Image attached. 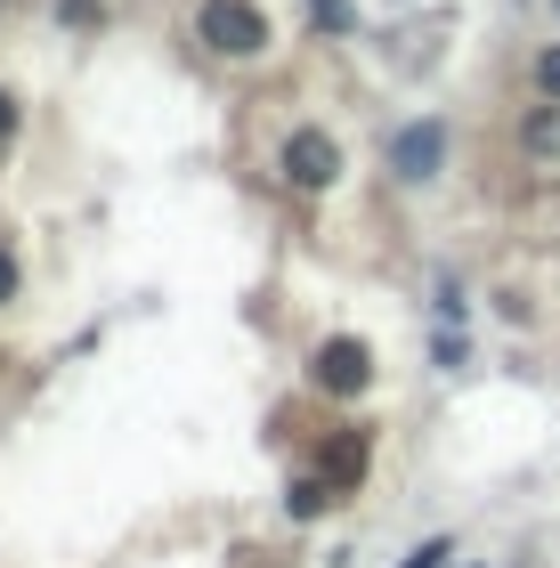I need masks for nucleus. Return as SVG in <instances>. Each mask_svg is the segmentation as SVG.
Here are the masks:
<instances>
[{
    "label": "nucleus",
    "instance_id": "1",
    "mask_svg": "<svg viewBox=\"0 0 560 568\" xmlns=\"http://www.w3.org/2000/svg\"><path fill=\"white\" fill-rule=\"evenodd\" d=\"M195 41L212 49V58H261L268 49V17L252 9V0H203L195 9Z\"/></svg>",
    "mask_w": 560,
    "mask_h": 568
},
{
    "label": "nucleus",
    "instance_id": "2",
    "mask_svg": "<svg viewBox=\"0 0 560 568\" xmlns=\"http://www.w3.org/2000/svg\"><path fill=\"white\" fill-rule=\"evenodd\" d=\"M285 179L301 195H325L342 179V146H334V131H317V122H301V131L285 139Z\"/></svg>",
    "mask_w": 560,
    "mask_h": 568
},
{
    "label": "nucleus",
    "instance_id": "3",
    "mask_svg": "<svg viewBox=\"0 0 560 568\" xmlns=\"http://www.w3.org/2000/svg\"><path fill=\"white\" fill-rule=\"evenodd\" d=\"M309 382L325 398H358L366 382H374V349L366 342H349V333H334V342L317 349V366H309Z\"/></svg>",
    "mask_w": 560,
    "mask_h": 568
},
{
    "label": "nucleus",
    "instance_id": "4",
    "mask_svg": "<svg viewBox=\"0 0 560 568\" xmlns=\"http://www.w3.org/2000/svg\"><path fill=\"white\" fill-rule=\"evenodd\" d=\"M439 163H447V122H406L390 139V171L398 179H439Z\"/></svg>",
    "mask_w": 560,
    "mask_h": 568
},
{
    "label": "nucleus",
    "instance_id": "5",
    "mask_svg": "<svg viewBox=\"0 0 560 568\" xmlns=\"http://www.w3.org/2000/svg\"><path fill=\"white\" fill-rule=\"evenodd\" d=\"M520 146L537 154V163H544V154H560V106H552V98H544V106L520 122Z\"/></svg>",
    "mask_w": 560,
    "mask_h": 568
},
{
    "label": "nucleus",
    "instance_id": "6",
    "mask_svg": "<svg viewBox=\"0 0 560 568\" xmlns=\"http://www.w3.org/2000/svg\"><path fill=\"white\" fill-rule=\"evenodd\" d=\"M325 504H334V487H325V479H293V496H285V511H293V520H317Z\"/></svg>",
    "mask_w": 560,
    "mask_h": 568
},
{
    "label": "nucleus",
    "instance_id": "7",
    "mask_svg": "<svg viewBox=\"0 0 560 568\" xmlns=\"http://www.w3.org/2000/svg\"><path fill=\"white\" fill-rule=\"evenodd\" d=\"M309 17H317V33H358V9H349V0H309Z\"/></svg>",
    "mask_w": 560,
    "mask_h": 568
},
{
    "label": "nucleus",
    "instance_id": "8",
    "mask_svg": "<svg viewBox=\"0 0 560 568\" xmlns=\"http://www.w3.org/2000/svg\"><path fill=\"white\" fill-rule=\"evenodd\" d=\"M447 560H455V545H447V536H430V545H415L398 568H447Z\"/></svg>",
    "mask_w": 560,
    "mask_h": 568
},
{
    "label": "nucleus",
    "instance_id": "9",
    "mask_svg": "<svg viewBox=\"0 0 560 568\" xmlns=\"http://www.w3.org/2000/svg\"><path fill=\"white\" fill-rule=\"evenodd\" d=\"M537 90H544V98H552V106H560V41H552V49H544V58H537Z\"/></svg>",
    "mask_w": 560,
    "mask_h": 568
},
{
    "label": "nucleus",
    "instance_id": "10",
    "mask_svg": "<svg viewBox=\"0 0 560 568\" xmlns=\"http://www.w3.org/2000/svg\"><path fill=\"white\" fill-rule=\"evenodd\" d=\"M0 301H17V252L0 244Z\"/></svg>",
    "mask_w": 560,
    "mask_h": 568
},
{
    "label": "nucleus",
    "instance_id": "11",
    "mask_svg": "<svg viewBox=\"0 0 560 568\" xmlns=\"http://www.w3.org/2000/svg\"><path fill=\"white\" fill-rule=\"evenodd\" d=\"M58 17H65V24H90V17H98V0H58Z\"/></svg>",
    "mask_w": 560,
    "mask_h": 568
},
{
    "label": "nucleus",
    "instance_id": "12",
    "mask_svg": "<svg viewBox=\"0 0 560 568\" xmlns=\"http://www.w3.org/2000/svg\"><path fill=\"white\" fill-rule=\"evenodd\" d=\"M9 139H17V98L0 90V146H9Z\"/></svg>",
    "mask_w": 560,
    "mask_h": 568
},
{
    "label": "nucleus",
    "instance_id": "13",
    "mask_svg": "<svg viewBox=\"0 0 560 568\" xmlns=\"http://www.w3.org/2000/svg\"><path fill=\"white\" fill-rule=\"evenodd\" d=\"M552 9H560V0H552Z\"/></svg>",
    "mask_w": 560,
    "mask_h": 568
}]
</instances>
